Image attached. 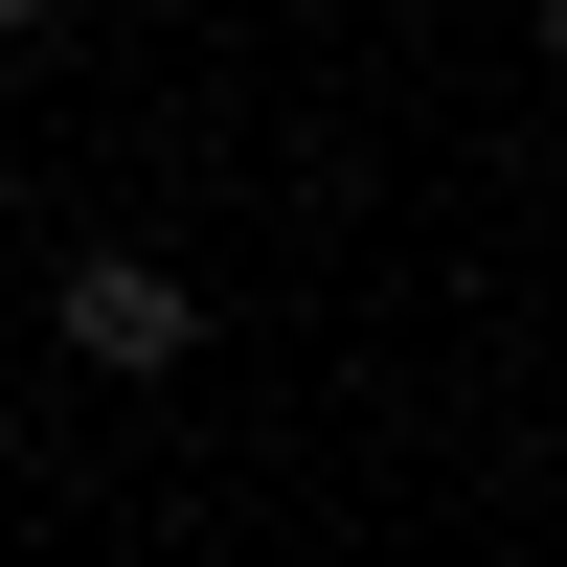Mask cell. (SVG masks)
<instances>
[{
  "mask_svg": "<svg viewBox=\"0 0 567 567\" xmlns=\"http://www.w3.org/2000/svg\"><path fill=\"white\" fill-rule=\"evenodd\" d=\"M0 23H69V0H0Z\"/></svg>",
  "mask_w": 567,
  "mask_h": 567,
  "instance_id": "2",
  "label": "cell"
},
{
  "mask_svg": "<svg viewBox=\"0 0 567 567\" xmlns=\"http://www.w3.org/2000/svg\"><path fill=\"white\" fill-rule=\"evenodd\" d=\"M45 318H69V363H114V386L205 363V296H182L159 250H69V272H45Z\"/></svg>",
  "mask_w": 567,
  "mask_h": 567,
  "instance_id": "1",
  "label": "cell"
}]
</instances>
